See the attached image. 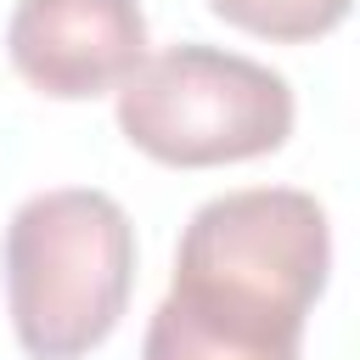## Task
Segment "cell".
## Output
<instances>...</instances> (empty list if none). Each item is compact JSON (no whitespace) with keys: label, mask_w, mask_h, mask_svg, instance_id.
<instances>
[{"label":"cell","mask_w":360,"mask_h":360,"mask_svg":"<svg viewBox=\"0 0 360 360\" xmlns=\"http://www.w3.org/2000/svg\"><path fill=\"white\" fill-rule=\"evenodd\" d=\"M326 270V208L298 186H242L186 219L163 304L214 338L298 354Z\"/></svg>","instance_id":"1"},{"label":"cell","mask_w":360,"mask_h":360,"mask_svg":"<svg viewBox=\"0 0 360 360\" xmlns=\"http://www.w3.org/2000/svg\"><path fill=\"white\" fill-rule=\"evenodd\" d=\"M135 287V225L96 186H51L6 225V304L28 360H84Z\"/></svg>","instance_id":"2"},{"label":"cell","mask_w":360,"mask_h":360,"mask_svg":"<svg viewBox=\"0 0 360 360\" xmlns=\"http://www.w3.org/2000/svg\"><path fill=\"white\" fill-rule=\"evenodd\" d=\"M298 118L292 84L219 45H169L118 84V129L163 169H219L270 158Z\"/></svg>","instance_id":"3"},{"label":"cell","mask_w":360,"mask_h":360,"mask_svg":"<svg viewBox=\"0 0 360 360\" xmlns=\"http://www.w3.org/2000/svg\"><path fill=\"white\" fill-rule=\"evenodd\" d=\"M6 51L28 90L96 101L146 62V11L135 0H17Z\"/></svg>","instance_id":"4"},{"label":"cell","mask_w":360,"mask_h":360,"mask_svg":"<svg viewBox=\"0 0 360 360\" xmlns=\"http://www.w3.org/2000/svg\"><path fill=\"white\" fill-rule=\"evenodd\" d=\"M354 0H208V11L253 39H270V45H309V39H326L343 17H349Z\"/></svg>","instance_id":"5"},{"label":"cell","mask_w":360,"mask_h":360,"mask_svg":"<svg viewBox=\"0 0 360 360\" xmlns=\"http://www.w3.org/2000/svg\"><path fill=\"white\" fill-rule=\"evenodd\" d=\"M141 360H298L287 349H248L231 338H214L202 326H191L186 315H174L169 304L152 309L146 338H141Z\"/></svg>","instance_id":"6"}]
</instances>
